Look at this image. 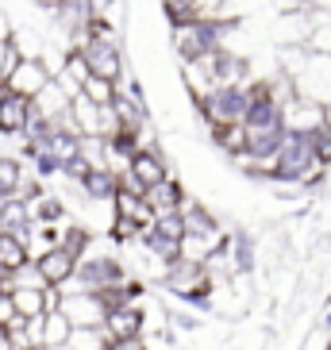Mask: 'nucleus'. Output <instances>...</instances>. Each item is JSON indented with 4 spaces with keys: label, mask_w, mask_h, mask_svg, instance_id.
<instances>
[{
    "label": "nucleus",
    "mask_w": 331,
    "mask_h": 350,
    "mask_svg": "<svg viewBox=\"0 0 331 350\" xmlns=\"http://www.w3.org/2000/svg\"><path fill=\"white\" fill-rule=\"evenodd\" d=\"M193 108H197L204 131L228 127V124H243V120H247V108H250L247 85H216V89H212L208 96H200Z\"/></svg>",
    "instance_id": "obj_1"
},
{
    "label": "nucleus",
    "mask_w": 331,
    "mask_h": 350,
    "mask_svg": "<svg viewBox=\"0 0 331 350\" xmlns=\"http://www.w3.org/2000/svg\"><path fill=\"white\" fill-rule=\"evenodd\" d=\"M127 281V266L112 254H96V258H81L73 269L70 285H62V293H108V288L124 285Z\"/></svg>",
    "instance_id": "obj_2"
},
{
    "label": "nucleus",
    "mask_w": 331,
    "mask_h": 350,
    "mask_svg": "<svg viewBox=\"0 0 331 350\" xmlns=\"http://www.w3.org/2000/svg\"><path fill=\"white\" fill-rule=\"evenodd\" d=\"M293 89H297V96L328 108L331 104V58L328 54H312L308 51V62H304V70L293 77Z\"/></svg>",
    "instance_id": "obj_3"
},
{
    "label": "nucleus",
    "mask_w": 331,
    "mask_h": 350,
    "mask_svg": "<svg viewBox=\"0 0 331 350\" xmlns=\"http://www.w3.org/2000/svg\"><path fill=\"white\" fill-rule=\"evenodd\" d=\"M81 58L89 62V73L101 77V81H112L120 85L127 77V62H124V51H120V42H85L81 46Z\"/></svg>",
    "instance_id": "obj_4"
},
{
    "label": "nucleus",
    "mask_w": 331,
    "mask_h": 350,
    "mask_svg": "<svg viewBox=\"0 0 331 350\" xmlns=\"http://www.w3.org/2000/svg\"><path fill=\"white\" fill-rule=\"evenodd\" d=\"M47 85H51L47 66H42V62H20L16 70L8 73V81L0 85V89H4V93H12V96H23V100H35Z\"/></svg>",
    "instance_id": "obj_5"
},
{
    "label": "nucleus",
    "mask_w": 331,
    "mask_h": 350,
    "mask_svg": "<svg viewBox=\"0 0 331 350\" xmlns=\"http://www.w3.org/2000/svg\"><path fill=\"white\" fill-rule=\"evenodd\" d=\"M281 127L289 135H312L316 127H323V108L304 96H293L281 104Z\"/></svg>",
    "instance_id": "obj_6"
},
{
    "label": "nucleus",
    "mask_w": 331,
    "mask_h": 350,
    "mask_svg": "<svg viewBox=\"0 0 331 350\" xmlns=\"http://www.w3.org/2000/svg\"><path fill=\"white\" fill-rule=\"evenodd\" d=\"M62 312L73 327H104V304L93 297V293H66L62 297Z\"/></svg>",
    "instance_id": "obj_7"
},
{
    "label": "nucleus",
    "mask_w": 331,
    "mask_h": 350,
    "mask_svg": "<svg viewBox=\"0 0 331 350\" xmlns=\"http://www.w3.org/2000/svg\"><path fill=\"white\" fill-rule=\"evenodd\" d=\"M185 185L177 181V177H166V181H158L155 189H146L143 200L146 208L155 212V219H166V216H181V204H185Z\"/></svg>",
    "instance_id": "obj_8"
},
{
    "label": "nucleus",
    "mask_w": 331,
    "mask_h": 350,
    "mask_svg": "<svg viewBox=\"0 0 331 350\" xmlns=\"http://www.w3.org/2000/svg\"><path fill=\"white\" fill-rule=\"evenodd\" d=\"M274 42L278 46H304L308 42V35H312V23H308V16H304V8L300 12H281L278 20H274Z\"/></svg>",
    "instance_id": "obj_9"
},
{
    "label": "nucleus",
    "mask_w": 331,
    "mask_h": 350,
    "mask_svg": "<svg viewBox=\"0 0 331 350\" xmlns=\"http://www.w3.org/2000/svg\"><path fill=\"white\" fill-rule=\"evenodd\" d=\"M35 266H39V273H42V281H47V285L62 288V285H70L73 269H77V258L66 254L62 247H54V250H47L42 258H35Z\"/></svg>",
    "instance_id": "obj_10"
},
{
    "label": "nucleus",
    "mask_w": 331,
    "mask_h": 350,
    "mask_svg": "<svg viewBox=\"0 0 331 350\" xmlns=\"http://www.w3.org/2000/svg\"><path fill=\"white\" fill-rule=\"evenodd\" d=\"M104 335L108 342H120V339H139L143 335V304L139 308H116L104 316Z\"/></svg>",
    "instance_id": "obj_11"
},
{
    "label": "nucleus",
    "mask_w": 331,
    "mask_h": 350,
    "mask_svg": "<svg viewBox=\"0 0 331 350\" xmlns=\"http://www.w3.org/2000/svg\"><path fill=\"white\" fill-rule=\"evenodd\" d=\"M127 174H131L143 189H155L158 181L174 177V170H170V162H166L162 150H146V154H135V162H131V170H127Z\"/></svg>",
    "instance_id": "obj_12"
},
{
    "label": "nucleus",
    "mask_w": 331,
    "mask_h": 350,
    "mask_svg": "<svg viewBox=\"0 0 331 350\" xmlns=\"http://www.w3.org/2000/svg\"><path fill=\"white\" fill-rule=\"evenodd\" d=\"M27 116H31V100H23V96H12L0 89V135H16L20 139L23 127H27Z\"/></svg>",
    "instance_id": "obj_13"
},
{
    "label": "nucleus",
    "mask_w": 331,
    "mask_h": 350,
    "mask_svg": "<svg viewBox=\"0 0 331 350\" xmlns=\"http://www.w3.org/2000/svg\"><path fill=\"white\" fill-rule=\"evenodd\" d=\"M77 189H81V196L89 200V204H112L120 181H116V174H108V170H89Z\"/></svg>",
    "instance_id": "obj_14"
},
{
    "label": "nucleus",
    "mask_w": 331,
    "mask_h": 350,
    "mask_svg": "<svg viewBox=\"0 0 331 350\" xmlns=\"http://www.w3.org/2000/svg\"><path fill=\"white\" fill-rule=\"evenodd\" d=\"M112 212H116L120 219H131V224H139V227H150V224H155V212L146 208L143 196L124 193V189H116V196H112Z\"/></svg>",
    "instance_id": "obj_15"
},
{
    "label": "nucleus",
    "mask_w": 331,
    "mask_h": 350,
    "mask_svg": "<svg viewBox=\"0 0 331 350\" xmlns=\"http://www.w3.org/2000/svg\"><path fill=\"white\" fill-rule=\"evenodd\" d=\"M208 139H212V146H216L220 154H228L231 162H235L239 154H247V127H243V124L212 127V131H208Z\"/></svg>",
    "instance_id": "obj_16"
},
{
    "label": "nucleus",
    "mask_w": 331,
    "mask_h": 350,
    "mask_svg": "<svg viewBox=\"0 0 331 350\" xmlns=\"http://www.w3.org/2000/svg\"><path fill=\"white\" fill-rule=\"evenodd\" d=\"M70 335H73V323L62 316V312H47V316H42V350L66 347Z\"/></svg>",
    "instance_id": "obj_17"
},
{
    "label": "nucleus",
    "mask_w": 331,
    "mask_h": 350,
    "mask_svg": "<svg viewBox=\"0 0 331 350\" xmlns=\"http://www.w3.org/2000/svg\"><path fill=\"white\" fill-rule=\"evenodd\" d=\"M31 108L42 116V120H47V124H51V120H58V116H62L66 108H70V96H66L62 89H58V85L51 81V85H47V89H42V93L31 100Z\"/></svg>",
    "instance_id": "obj_18"
},
{
    "label": "nucleus",
    "mask_w": 331,
    "mask_h": 350,
    "mask_svg": "<svg viewBox=\"0 0 331 350\" xmlns=\"http://www.w3.org/2000/svg\"><path fill=\"white\" fill-rule=\"evenodd\" d=\"M58 247L81 262V258H89V247H93V231H89V227H81V224H70V227H62V235H58Z\"/></svg>",
    "instance_id": "obj_19"
},
{
    "label": "nucleus",
    "mask_w": 331,
    "mask_h": 350,
    "mask_svg": "<svg viewBox=\"0 0 331 350\" xmlns=\"http://www.w3.org/2000/svg\"><path fill=\"white\" fill-rule=\"evenodd\" d=\"M8 297H12V312L20 319L47 316V308H42V288H8Z\"/></svg>",
    "instance_id": "obj_20"
},
{
    "label": "nucleus",
    "mask_w": 331,
    "mask_h": 350,
    "mask_svg": "<svg viewBox=\"0 0 331 350\" xmlns=\"http://www.w3.org/2000/svg\"><path fill=\"white\" fill-rule=\"evenodd\" d=\"M27 262H31V258H27V247H23L16 235H4V231H0V266L8 269V278L20 266H27Z\"/></svg>",
    "instance_id": "obj_21"
},
{
    "label": "nucleus",
    "mask_w": 331,
    "mask_h": 350,
    "mask_svg": "<svg viewBox=\"0 0 331 350\" xmlns=\"http://www.w3.org/2000/svg\"><path fill=\"white\" fill-rule=\"evenodd\" d=\"M66 350H108V335L104 327H73Z\"/></svg>",
    "instance_id": "obj_22"
},
{
    "label": "nucleus",
    "mask_w": 331,
    "mask_h": 350,
    "mask_svg": "<svg viewBox=\"0 0 331 350\" xmlns=\"http://www.w3.org/2000/svg\"><path fill=\"white\" fill-rule=\"evenodd\" d=\"M20 177H23V162H20V158H0V193L16 196Z\"/></svg>",
    "instance_id": "obj_23"
},
{
    "label": "nucleus",
    "mask_w": 331,
    "mask_h": 350,
    "mask_svg": "<svg viewBox=\"0 0 331 350\" xmlns=\"http://www.w3.org/2000/svg\"><path fill=\"white\" fill-rule=\"evenodd\" d=\"M81 96H89L96 108H108V104L116 100V85L112 81H101V77H89V81L81 85Z\"/></svg>",
    "instance_id": "obj_24"
},
{
    "label": "nucleus",
    "mask_w": 331,
    "mask_h": 350,
    "mask_svg": "<svg viewBox=\"0 0 331 350\" xmlns=\"http://www.w3.org/2000/svg\"><path fill=\"white\" fill-rule=\"evenodd\" d=\"M8 288H47V281H42L39 266H35V262H27V266H20L8 278Z\"/></svg>",
    "instance_id": "obj_25"
},
{
    "label": "nucleus",
    "mask_w": 331,
    "mask_h": 350,
    "mask_svg": "<svg viewBox=\"0 0 331 350\" xmlns=\"http://www.w3.org/2000/svg\"><path fill=\"white\" fill-rule=\"evenodd\" d=\"M62 73L70 77L73 85H77V89H81V85L89 81V77H93V73H89V62L81 58V51H70V54H66V66H62Z\"/></svg>",
    "instance_id": "obj_26"
},
{
    "label": "nucleus",
    "mask_w": 331,
    "mask_h": 350,
    "mask_svg": "<svg viewBox=\"0 0 331 350\" xmlns=\"http://www.w3.org/2000/svg\"><path fill=\"white\" fill-rule=\"evenodd\" d=\"M308 143H312V154H316V162L331 170V131H328V127H316V131L308 135Z\"/></svg>",
    "instance_id": "obj_27"
},
{
    "label": "nucleus",
    "mask_w": 331,
    "mask_h": 350,
    "mask_svg": "<svg viewBox=\"0 0 331 350\" xmlns=\"http://www.w3.org/2000/svg\"><path fill=\"white\" fill-rule=\"evenodd\" d=\"M139 231H143L139 224H131V219H120V216H116L112 227H108V235H112L116 243H135V239H139Z\"/></svg>",
    "instance_id": "obj_28"
},
{
    "label": "nucleus",
    "mask_w": 331,
    "mask_h": 350,
    "mask_svg": "<svg viewBox=\"0 0 331 350\" xmlns=\"http://www.w3.org/2000/svg\"><path fill=\"white\" fill-rule=\"evenodd\" d=\"M16 66H20V54L12 51V42H4V39H0V85L8 81V73L16 70Z\"/></svg>",
    "instance_id": "obj_29"
},
{
    "label": "nucleus",
    "mask_w": 331,
    "mask_h": 350,
    "mask_svg": "<svg viewBox=\"0 0 331 350\" xmlns=\"http://www.w3.org/2000/svg\"><path fill=\"white\" fill-rule=\"evenodd\" d=\"M108 350H150V347H146V339L139 335V339H120V342H108Z\"/></svg>",
    "instance_id": "obj_30"
},
{
    "label": "nucleus",
    "mask_w": 331,
    "mask_h": 350,
    "mask_svg": "<svg viewBox=\"0 0 331 350\" xmlns=\"http://www.w3.org/2000/svg\"><path fill=\"white\" fill-rule=\"evenodd\" d=\"M12 316H16V312H12V297H8V288H0V327H4V323H8Z\"/></svg>",
    "instance_id": "obj_31"
},
{
    "label": "nucleus",
    "mask_w": 331,
    "mask_h": 350,
    "mask_svg": "<svg viewBox=\"0 0 331 350\" xmlns=\"http://www.w3.org/2000/svg\"><path fill=\"white\" fill-rule=\"evenodd\" d=\"M320 331L331 335V300H328V308H323V316H320Z\"/></svg>",
    "instance_id": "obj_32"
},
{
    "label": "nucleus",
    "mask_w": 331,
    "mask_h": 350,
    "mask_svg": "<svg viewBox=\"0 0 331 350\" xmlns=\"http://www.w3.org/2000/svg\"><path fill=\"white\" fill-rule=\"evenodd\" d=\"M35 4H39V8H47V12H58V8H62V0H35Z\"/></svg>",
    "instance_id": "obj_33"
},
{
    "label": "nucleus",
    "mask_w": 331,
    "mask_h": 350,
    "mask_svg": "<svg viewBox=\"0 0 331 350\" xmlns=\"http://www.w3.org/2000/svg\"><path fill=\"white\" fill-rule=\"evenodd\" d=\"M323 127H328V131H331V104H328V108H323Z\"/></svg>",
    "instance_id": "obj_34"
},
{
    "label": "nucleus",
    "mask_w": 331,
    "mask_h": 350,
    "mask_svg": "<svg viewBox=\"0 0 331 350\" xmlns=\"http://www.w3.org/2000/svg\"><path fill=\"white\" fill-rule=\"evenodd\" d=\"M0 288H8V269L0 266Z\"/></svg>",
    "instance_id": "obj_35"
}]
</instances>
